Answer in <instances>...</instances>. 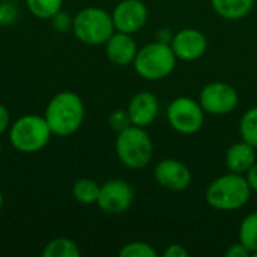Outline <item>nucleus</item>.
Wrapping results in <instances>:
<instances>
[{"mask_svg": "<svg viewBox=\"0 0 257 257\" xmlns=\"http://www.w3.org/2000/svg\"><path fill=\"white\" fill-rule=\"evenodd\" d=\"M114 149L119 161L133 170L146 167L154 157L152 139L146 133V128L136 125L117 133Z\"/></svg>", "mask_w": 257, "mask_h": 257, "instance_id": "20e7f679", "label": "nucleus"}, {"mask_svg": "<svg viewBox=\"0 0 257 257\" xmlns=\"http://www.w3.org/2000/svg\"><path fill=\"white\" fill-rule=\"evenodd\" d=\"M173 35L175 33L170 29H161V30H158L155 41H160V42H164V44H170L172 39H173Z\"/></svg>", "mask_w": 257, "mask_h": 257, "instance_id": "c756f323", "label": "nucleus"}, {"mask_svg": "<svg viewBox=\"0 0 257 257\" xmlns=\"http://www.w3.org/2000/svg\"><path fill=\"white\" fill-rule=\"evenodd\" d=\"M226 256L227 257H251V253H250V250H248L244 244H241V242L238 241V242L232 244V245L227 248Z\"/></svg>", "mask_w": 257, "mask_h": 257, "instance_id": "a878e982", "label": "nucleus"}, {"mask_svg": "<svg viewBox=\"0 0 257 257\" xmlns=\"http://www.w3.org/2000/svg\"><path fill=\"white\" fill-rule=\"evenodd\" d=\"M139 48L137 44L130 33L123 32H114L110 39L105 42V53L111 63L117 66H126L131 65L136 59Z\"/></svg>", "mask_w": 257, "mask_h": 257, "instance_id": "4468645a", "label": "nucleus"}, {"mask_svg": "<svg viewBox=\"0 0 257 257\" xmlns=\"http://www.w3.org/2000/svg\"><path fill=\"white\" fill-rule=\"evenodd\" d=\"M99 188H101V185H98L95 181L84 178V179H78L74 184L72 194L77 202H80L83 205H92V203H96V200H98Z\"/></svg>", "mask_w": 257, "mask_h": 257, "instance_id": "a211bd4d", "label": "nucleus"}, {"mask_svg": "<svg viewBox=\"0 0 257 257\" xmlns=\"http://www.w3.org/2000/svg\"><path fill=\"white\" fill-rule=\"evenodd\" d=\"M245 179H247L251 191L257 193V161L248 169V172L245 173Z\"/></svg>", "mask_w": 257, "mask_h": 257, "instance_id": "cd10ccee", "label": "nucleus"}, {"mask_svg": "<svg viewBox=\"0 0 257 257\" xmlns=\"http://www.w3.org/2000/svg\"><path fill=\"white\" fill-rule=\"evenodd\" d=\"M170 47L178 57V60L194 62L205 56L208 50V39L203 32L199 29L187 27L181 29L173 35Z\"/></svg>", "mask_w": 257, "mask_h": 257, "instance_id": "9b49d317", "label": "nucleus"}, {"mask_svg": "<svg viewBox=\"0 0 257 257\" xmlns=\"http://www.w3.org/2000/svg\"><path fill=\"white\" fill-rule=\"evenodd\" d=\"M108 125L113 131L116 133H120L123 130H126L128 126H131V119H130V114L126 110H114L110 113L108 116Z\"/></svg>", "mask_w": 257, "mask_h": 257, "instance_id": "5701e85b", "label": "nucleus"}, {"mask_svg": "<svg viewBox=\"0 0 257 257\" xmlns=\"http://www.w3.org/2000/svg\"><path fill=\"white\" fill-rule=\"evenodd\" d=\"M154 178L158 185L169 191H184L191 184L190 169L175 158L161 160L154 169Z\"/></svg>", "mask_w": 257, "mask_h": 257, "instance_id": "f8f14e48", "label": "nucleus"}, {"mask_svg": "<svg viewBox=\"0 0 257 257\" xmlns=\"http://www.w3.org/2000/svg\"><path fill=\"white\" fill-rule=\"evenodd\" d=\"M51 130L42 116L26 114L17 119L9 131L12 146L23 154H33L47 146L51 137Z\"/></svg>", "mask_w": 257, "mask_h": 257, "instance_id": "423d86ee", "label": "nucleus"}, {"mask_svg": "<svg viewBox=\"0 0 257 257\" xmlns=\"http://www.w3.org/2000/svg\"><path fill=\"white\" fill-rule=\"evenodd\" d=\"M75 38L86 45H102L116 32L111 14L101 8H84L72 20Z\"/></svg>", "mask_w": 257, "mask_h": 257, "instance_id": "39448f33", "label": "nucleus"}, {"mask_svg": "<svg viewBox=\"0 0 257 257\" xmlns=\"http://www.w3.org/2000/svg\"><path fill=\"white\" fill-rule=\"evenodd\" d=\"M50 20H51V24H53L54 30L60 32V33H66L68 30L72 29V20L74 18H71V15L68 12H65V11H62V9L56 15H53Z\"/></svg>", "mask_w": 257, "mask_h": 257, "instance_id": "393cba45", "label": "nucleus"}, {"mask_svg": "<svg viewBox=\"0 0 257 257\" xmlns=\"http://www.w3.org/2000/svg\"><path fill=\"white\" fill-rule=\"evenodd\" d=\"M63 0H26L29 11L41 20L51 18L62 9Z\"/></svg>", "mask_w": 257, "mask_h": 257, "instance_id": "412c9836", "label": "nucleus"}, {"mask_svg": "<svg viewBox=\"0 0 257 257\" xmlns=\"http://www.w3.org/2000/svg\"><path fill=\"white\" fill-rule=\"evenodd\" d=\"M199 102L205 113L212 116H226L238 107L239 95L232 84L224 81H212L200 90Z\"/></svg>", "mask_w": 257, "mask_h": 257, "instance_id": "6e6552de", "label": "nucleus"}, {"mask_svg": "<svg viewBox=\"0 0 257 257\" xmlns=\"http://www.w3.org/2000/svg\"><path fill=\"white\" fill-rule=\"evenodd\" d=\"M188 250L181 244H172L164 251V257H188Z\"/></svg>", "mask_w": 257, "mask_h": 257, "instance_id": "bb28decb", "label": "nucleus"}, {"mask_svg": "<svg viewBox=\"0 0 257 257\" xmlns=\"http://www.w3.org/2000/svg\"><path fill=\"white\" fill-rule=\"evenodd\" d=\"M169 125L179 134L191 136L202 130L205 123V110L200 102L190 96L175 98L166 111Z\"/></svg>", "mask_w": 257, "mask_h": 257, "instance_id": "0eeeda50", "label": "nucleus"}, {"mask_svg": "<svg viewBox=\"0 0 257 257\" xmlns=\"http://www.w3.org/2000/svg\"><path fill=\"white\" fill-rule=\"evenodd\" d=\"M134 202L133 187L122 179H111L101 185L96 205L105 214L117 215L126 212Z\"/></svg>", "mask_w": 257, "mask_h": 257, "instance_id": "1a4fd4ad", "label": "nucleus"}, {"mask_svg": "<svg viewBox=\"0 0 257 257\" xmlns=\"http://www.w3.org/2000/svg\"><path fill=\"white\" fill-rule=\"evenodd\" d=\"M120 257H157L158 253L157 250L143 241H134L126 245H123L119 251Z\"/></svg>", "mask_w": 257, "mask_h": 257, "instance_id": "4be33fe9", "label": "nucleus"}, {"mask_svg": "<svg viewBox=\"0 0 257 257\" xmlns=\"http://www.w3.org/2000/svg\"><path fill=\"white\" fill-rule=\"evenodd\" d=\"M0 154H2V145H0Z\"/></svg>", "mask_w": 257, "mask_h": 257, "instance_id": "2f4dec72", "label": "nucleus"}, {"mask_svg": "<svg viewBox=\"0 0 257 257\" xmlns=\"http://www.w3.org/2000/svg\"><path fill=\"white\" fill-rule=\"evenodd\" d=\"M256 148L245 143L244 140L232 145L226 152V166L229 172L245 175L248 169L256 163Z\"/></svg>", "mask_w": 257, "mask_h": 257, "instance_id": "2eb2a0df", "label": "nucleus"}, {"mask_svg": "<svg viewBox=\"0 0 257 257\" xmlns=\"http://www.w3.org/2000/svg\"><path fill=\"white\" fill-rule=\"evenodd\" d=\"M251 188L245 175L226 173L212 181L205 193L208 205L217 211H236L245 206L251 197Z\"/></svg>", "mask_w": 257, "mask_h": 257, "instance_id": "f03ea898", "label": "nucleus"}, {"mask_svg": "<svg viewBox=\"0 0 257 257\" xmlns=\"http://www.w3.org/2000/svg\"><path fill=\"white\" fill-rule=\"evenodd\" d=\"M148 6L142 0H122L111 12L114 29L130 35L140 32L148 23Z\"/></svg>", "mask_w": 257, "mask_h": 257, "instance_id": "9d476101", "label": "nucleus"}, {"mask_svg": "<svg viewBox=\"0 0 257 257\" xmlns=\"http://www.w3.org/2000/svg\"><path fill=\"white\" fill-rule=\"evenodd\" d=\"M14 2H15V0H14Z\"/></svg>", "mask_w": 257, "mask_h": 257, "instance_id": "473e14b6", "label": "nucleus"}, {"mask_svg": "<svg viewBox=\"0 0 257 257\" xmlns=\"http://www.w3.org/2000/svg\"><path fill=\"white\" fill-rule=\"evenodd\" d=\"M44 117L53 134L68 137L83 125L84 104L77 93L60 92L48 102Z\"/></svg>", "mask_w": 257, "mask_h": 257, "instance_id": "f257e3e1", "label": "nucleus"}, {"mask_svg": "<svg viewBox=\"0 0 257 257\" xmlns=\"http://www.w3.org/2000/svg\"><path fill=\"white\" fill-rule=\"evenodd\" d=\"M241 139L257 149V107L248 108L239 120Z\"/></svg>", "mask_w": 257, "mask_h": 257, "instance_id": "aec40b11", "label": "nucleus"}, {"mask_svg": "<svg viewBox=\"0 0 257 257\" xmlns=\"http://www.w3.org/2000/svg\"><path fill=\"white\" fill-rule=\"evenodd\" d=\"M212 9L217 15L229 21H238L245 18L253 6L254 0H211Z\"/></svg>", "mask_w": 257, "mask_h": 257, "instance_id": "dca6fc26", "label": "nucleus"}, {"mask_svg": "<svg viewBox=\"0 0 257 257\" xmlns=\"http://www.w3.org/2000/svg\"><path fill=\"white\" fill-rule=\"evenodd\" d=\"M9 120H11V116H9L8 108L0 104V134L6 131V128L9 126Z\"/></svg>", "mask_w": 257, "mask_h": 257, "instance_id": "c85d7f7f", "label": "nucleus"}, {"mask_svg": "<svg viewBox=\"0 0 257 257\" xmlns=\"http://www.w3.org/2000/svg\"><path fill=\"white\" fill-rule=\"evenodd\" d=\"M2 206H3V194L0 191V209H2Z\"/></svg>", "mask_w": 257, "mask_h": 257, "instance_id": "7c9ffc66", "label": "nucleus"}, {"mask_svg": "<svg viewBox=\"0 0 257 257\" xmlns=\"http://www.w3.org/2000/svg\"><path fill=\"white\" fill-rule=\"evenodd\" d=\"M126 111L133 125L148 128L158 117L160 101L152 92H139L131 98Z\"/></svg>", "mask_w": 257, "mask_h": 257, "instance_id": "ddd939ff", "label": "nucleus"}, {"mask_svg": "<svg viewBox=\"0 0 257 257\" xmlns=\"http://www.w3.org/2000/svg\"><path fill=\"white\" fill-rule=\"evenodd\" d=\"M239 242L244 244L250 253L257 251V212L248 214L239 224Z\"/></svg>", "mask_w": 257, "mask_h": 257, "instance_id": "6ab92c4d", "label": "nucleus"}, {"mask_svg": "<svg viewBox=\"0 0 257 257\" xmlns=\"http://www.w3.org/2000/svg\"><path fill=\"white\" fill-rule=\"evenodd\" d=\"M18 17V8L14 5V0L0 2V26L11 24Z\"/></svg>", "mask_w": 257, "mask_h": 257, "instance_id": "b1692460", "label": "nucleus"}, {"mask_svg": "<svg viewBox=\"0 0 257 257\" xmlns=\"http://www.w3.org/2000/svg\"><path fill=\"white\" fill-rule=\"evenodd\" d=\"M80 254L81 251L77 244L68 238H56L50 241L42 250L44 257H78Z\"/></svg>", "mask_w": 257, "mask_h": 257, "instance_id": "f3484780", "label": "nucleus"}, {"mask_svg": "<svg viewBox=\"0 0 257 257\" xmlns=\"http://www.w3.org/2000/svg\"><path fill=\"white\" fill-rule=\"evenodd\" d=\"M176 62L178 57L175 56L170 44L154 41L139 48L133 66L142 78L148 81H158L175 71Z\"/></svg>", "mask_w": 257, "mask_h": 257, "instance_id": "7ed1b4c3", "label": "nucleus"}]
</instances>
